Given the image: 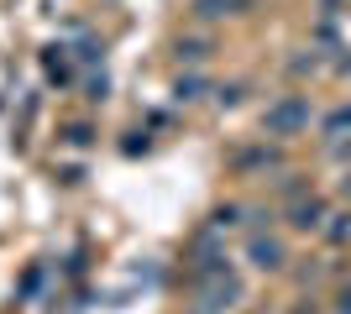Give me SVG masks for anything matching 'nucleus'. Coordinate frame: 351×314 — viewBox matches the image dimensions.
Wrapping results in <instances>:
<instances>
[{"mask_svg":"<svg viewBox=\"0 0 351 314\" xmlns=\"http://www.w3.org/2000/svg\"><path fill=\"white\" fill-rule=\"evenodd\" d=\"M304 126H309V100H304V94H283L278 105H267V116H263V131L278 136V142L299 136Z\"/></svg>","mask_w":351,"mask_h":314,"instance_id":"nucleus-1","label":"nucleus"},{"mask_svg":"<svg viewBox=\"0 0 351 314\" xmlns=\"http://www.w3.org/2000/svg\"><path fill=\"white\" fill-rule=\"evenodd\" d=\"M236 299H241V278L236 272L210 278V283H199V309L194 314H226V309H236Z\"/></svg>","mask_w":351,"mask_h":314,"instance_id":"nucleus-2","label":"nucleus"},{"mask_svg":"<svg viewBox=\"0 0 351 314\" xmlns=\"http://www.w3.org/2000/svg\"><path fill=\"white\" fill-rule=\"evenodd\" d=\"M247 262L263 272H283V262H289V246H283L278 236H263V231H252L247 236Z\"/></svg>","mask_w":351,"mask_h":314,"instance_id":"nucleus-3","label":"nucleus"},{"mask_svg":"<svg viewBox=\"0 0 351 314\" xmlns=\"http://www.w3.org/2000/svg\"><path fill=\"white\" fill-rule=\"evenodd\" d=\"M231 168H236V173H267V168H283V152H278V147H267V142H263V147H247V152H236V157H231Z\"/></svg>","mask_w":351,"mask_h":314,"instance_id":"nucleus-4","label":"nucleus"},{"mask_svg":"<svg viewBox=\"0 0 351 314\" xmlns=\"http://www.w3.org/2000/svg\"><path fill=\"white\" fill-rule=\"evenodd\" d=\"M289 225H293V231H304V236H309V231H320V225H325V205H320V199L293 205V209H289Z\"/></svg>","mask_w":351,"mask_h":314,"instance_id":"nucleus-5","label":"nucleus"},{"mask_svg":"<svg viewBox=\"0 0 351 314\" xmlns=\"http://www.w3.org/2000/svg\"><path fill=\"white\" fill-rule=\"evenodd\" d=\"M252 0H194V16L199 21H220V16H241Z\"/></svg>","mask_w":351,"mask_h":314,"instance_id":"nucleus-6","label":"nucleus"},{"mask_svg":"<svg viewBox=\"0 0 351 314\" xmlns=\"http://www.w3.org/2000/svg\"><path fill=\"white\" fill-rule=\"evenodd\" d=\"M173 53H178V63H205L210 58V42H205V37H178Z\"/></svg>","mask_w":351,"mask_h":314,"instance_id":"nucleus-7","label":"nucleus"},{"mask_svg":"<svg viewBox=\"0 0 351 314\" xmlns=\"http://www.w3.org/2000/svg\"><path fill=\"white\" fill-rule=\"evenodd\" d=\"M205 90H210V84H205L199 74H184V79L173 84V100H178V105H194V100H205Z\"/></svg>","mask_w":351,"mask_h":314,"instance_id":"nucleus-8","label":"nucleus"},{"mask_svg":"<svg viewBox=\"0 0 351 314\" xmlns=\"http://www.w3.org/2000/svg\"><path fill=\"white\" fill-rule=\"evenodd\" d=\"M320 131H325V142H336L341 131H351V105H341V110H330V116H325V126H320Z\"/></svg>","mask_w":351,"mask_h":314,"instance_id":"nucleus-9","label":"nucleus"},{"mask_svg":"<svg viewBox=\"0 0 351 314\" xmlns=\"http://www.w3.org/2000/svg\"><path fill=\"white\" fill-rule=\"evenodd\" d=\"M241 215H247L241 205H220L215 215H210V225H215V231H231V225H241Z\"/></svg>","mask_w":351,"mask_h":314,"instance_id":"nucleus-10","label":"nucleus"},{"mask_svg":"<svg viewBox=\"0 0 351 314\" xmlns=\"http://www.w3.org/2000/svg\"><path fill=\"white\" fill-rule=\"evenodd\" d=\"M330 231V241H346L351 236V215H336V225H325Z\"/></svg>","mask_w":351,"mask_h":314,"instance_id":"nucleus-11","label":"nucleus"},{"mask_svg":"<svg viewBox=\"0 0 351 314\" xmlns=\"http://www.w3.org/2000/svg\"><path fill=\"white\" fill-rule=\"evenodd\" d=\"M79 58H84V63H95V58H105V47L95 42V37H84V47H79Z\"/></svg>","mask_w":351,"mask_h":314,"instance_id":"nucleus-12","label":"nucleus"},{"mask_svg":"<svg viewBox=\"0 0 351 314\" xmlns=\"http://www.w3.org/2000/svg\"><path fill=\"white\" fill-rule=\"evenodd\" d=\"M220 105H241V84H226V90H215Z\"/></svg>","mask_w":351,"mask_h":314,"instance_id":"nucleus-13","label":"nucleus"},{"mask_svg":"<svg viewBox=\"0 0 351 314\" xmlns=\"http://www.w3.org/2000/svg\"><path fill=\"white\" fill-rule=\"evenodd\" d=\"M105 94H110V79H105V74L89 79V100H105Z\"/></svg>","mask_w":351,"mask_h":314,"instance_id":"nucleus-14","label":"nucleus"},{"mask_svg":"<svg viewBox=\"0 0 351 314\" xmlns=\"http://www.w3.org/2000/svg\"><path fill=\"white\" fill-rule=\"evenodd\" d=\"M89 136H95L89 126H69V142H73V147H89Z\"/></svg>","mask_w":351,"mask_h":314,"instance_id":"nucleus-15","label":"nucleus"},{"mask_svg":"<svg viewBox=\"0 0 351 314\" xmlns=\"http://www.w3.org/2000/svg\"><path fill=\"white\" fill-rule=\"evenodd\" d=\"M289 68H293V74H315V68H320V58H293Z\"/></svg>","mask_w":351,"mask_h":314,"instance_id":"nucleus-16","label":"nucleus"},{"mask_svg":"<svg viewBox=\"0 0 351 314\" xmlns=\"http://www.w3.org/2000/svg\"><path fill=\"white\" fill-rule=\"evenodd\" d=\"M336 314H351V283H346V288L336 293Z\"/></svg>","mask_w":351,"mask_h":314,"instance_id":"nucleus-17","label":"nucleus"},{"mask_svg":"<svg viewBox=\"0 0 351 314\" xmlns=\"http://www.w3.org/2000/svg\"><path fill=\"white\" fill-rule=\"evenodd\" d=\"M336 157H341V163H351V142H336Z\"/></svg>","mask_w":351,"mask_h":314,"instance_id":"nucleus-18","label":"nucleus"},{"mask_svg":"<svg viewBox=\"0 0 351 314\" xmlns=\"http://www.w3.org/2000/svg\"><path fill=\"white\" fill-rule=\"evenodd\" d=\"M336 5H341V0H320V11H325V16H336Z\"/></svg>","mask_w":351,"mask_h":314,"instance_id":"nucleus-19","label":"nucleus"},{"mask_svg":"<svg viewBox=\"0 0 351 314\" xmlns=\"http://www.w3.org/2000/svg\"><path fill=\"white\" fill-rule=\"evenodd\" d=\"M293 314H320V309H315V304H299V309H293Z\"/></svg>","mask_w":351,"mask_h":314,"instance_id":"nucleus-20","label":"nucleus"},{"mask_svg":"<svg viewBox=\"0 0 351 314\" xmlns=\"http://www.w3.org/2000/svg\"><path fill=\"white\" fill-rule=\"evenodd\" d=\"M341 194H351V179H341Z\"/></svg>","mask_w":351,"mask_h":314,"instance_id":"nucleus-21","label":"nucleus"}]
</instances>
